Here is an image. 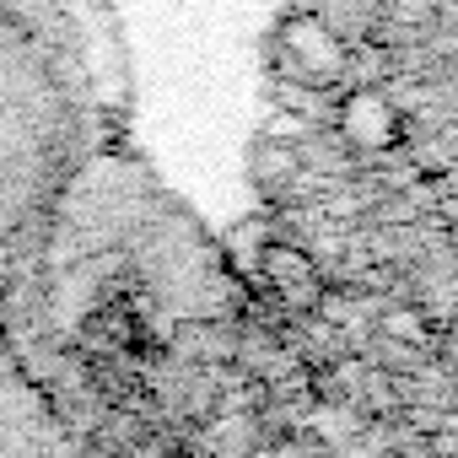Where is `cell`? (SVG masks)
<instances>
[{
  "label": "cell",
  "instance_id": "cell-1",
  "mask_svg": "<svg viewBox=\"0 0 458 458\" xmlns=\"http://www.w3.org/2000/svg\"><path fill=\"white\" fill-rule=\"evenodd\" d=\"M276 65H281V76H292L308 92H340L351 81L345 38L324 17H313V12H292L276 28Z\"/></svg>",
  "mask_w": 458,
  "mask_h": 458
},
{
  "label": "cell",
  "instance_id": "cell-3",
  "mask_svg": "<svg viewBox=\"0 0 458 458\" xmlns=\"http://www.w3.org/2000/svg\"><path fill=\"white\" fill-rule=\"evenodd\" d=\"M259 276H265L270 297H276L286 313H297V318H313L318 302H324V292H329L318 259H313L308 249H297V243H281V238L259 249Z\"/></svg>",
  "mask_w": 458,
  "mask_h": 458
},
{
  "label": "cell",
  "instance_id": "cell-2",
  "mask_svg": "<svg viewBox=\"0 0 458 458\" xmlns=\"http://www.w3.org/2000/svg\"><path fill=\"white\" fill-rule=\"evenodd\" d=\"M335 135H340L351 151H361V157H388V151L404 146L410 119H404V108H399L377 81H367V87H340Z\"/></svg>",
  "mask_w": 458,
  "mask_h": 458
},
{
  "label": "cell",
  "instance_id": "cell-4",
  "mask_svg": "<svg viewBox=\"0 0 458 458\" xmlns=\"http://www.w3.org/2000/svg\"><path fill=\"white\" fill-rule=\"evenodd\" d=\"M265 458H329V447L318 442V437H281V442H270V453Z\"/></svg>",
  "mask_w": 458,
  "mask_h": 458
}]
</instances>
